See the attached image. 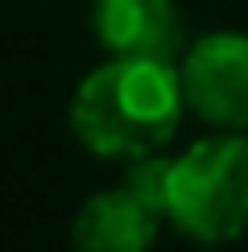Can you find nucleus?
<instances>
[{
  "instance_id": "4",
  "label": "nucleus",
  "mask_w": 248,
  "mask_h": 252,
  "mask_svg": "<svg viewBox=\"0 0 248 252\" xmlns=\"http://www.w3.org/2000/svg\"><path fill=\"white\" fill-rule=\"evenodd\" d=\"M91 29L108 54L174 58L182 46V17L174 0H95Z\"/></svg>"
},
{
  "instance_id": "3",
  "label": "nucleus",
  "mask_w": 248,
  "mask_h": 252,
  "mask_svg": "<svg viewBox=\"0 0 248 252\" xmlns=\"http://www.w3.org/2000/svg\"><path fill=\"white\" fill-rule=\"evenodd\" d=\"M182 95L199 120L223 132L248 128V33H207L182 58Z\"/></svg>"
},
{
  "instance_id": "2",
  "label": "nucleus",
  "mask_w": 248,
  "mask_h": 252,
  "mask_svg": "<svg viewBox=\"0 0 248 252\" xmlns=\"http://www.w3.org/2000/svg\"><path fill=\"white\" fill-rule=\"evenodd\" d=\"M165 219L190 240L227 244L248 227V136L219 132L190 145L170 165Z\"/></svg>"
},
{
  "instance_id": "5",
  "label": "nucleus",
  "mask_w": 248,
  "mask_h": 252,
  "mask_svg": "<svg viewBox=\"0 0 248 252\" xmlns=\"http://www.w3.org/2000/svg\"><path fill=\"white\" fill-rule=\"evenodd\" d=\"M161 215L145 207L128 186L99 190L70 219V244L75 252H149L157 240Z\"/></svg>"
},
{
  "instance_id": "1",
  "label": "nucleus",
  "mask_w": 248,
  "mask_h": 252,
  "mask_svg": "<svg viewBox=\"0 0 248 252\" xmlns=\"http://www.w3.org/2000/svg\"><path fill=\"white\" fill-rule=\"evenodd\" d=\"M182 75L174 58L112 54L70 95V132L95 157L157 153L182 124Z\"/></svg>"
},
{
  "instance_id": "6",
  "label": "nucleus",
  "mask_w": 248,
  "mask_h": 252,
  "mask_svg": "<svg viewBox=\"0 0 248 252\" xmlns=\"http://www.w3.org/2000/svg\"><path fill=\"white\" fill-rule=\"evenodd\" d=\"M170 165H174V157L145 153V157H132L128 174H124V186H128L145 207H153L161 219H165V203H170Z\"/></svg>"
}]
</instances>
